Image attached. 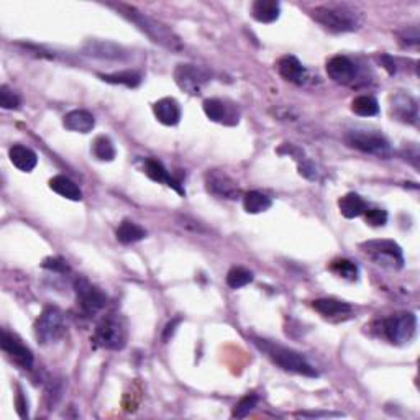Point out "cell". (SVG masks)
I'll list each match as a JSON object with an SVG mask.
<instances>
[{
	"label": "cell",
	"instance_id": "4fadbf2b",
	"mask_svg": "<svg viewBox=\"0 0 420 420\" xmlns=\"http://www.w3.org/2000/svg\"><path fill=\"white\" fill-rule=\"evenodd\" d=\"M327 74H329V77L332 79L333 82L350 84L357 77L358 68L347 56L338 54L333 56L332 59H329V63H327Z\"/></svg>",
	"mask_w": 420,
	"mask_h": 420
},
{
	"label": "cell",
	"instance_id": "ffe728a7",
	"mask_svg": "<svg viewBox=\"0 0 420 420\" xmlns=\"http://www.w3.org/2000/svg\"><path fill=\"white\" fill-rule=\"evenodd\" d=\"M63 125L64 128L69 130V132L89 133L96 127V119L94 115L87 110H73L64 115Z\"/></svg>",
	"mask_w": 420,
	"mask_h": 420
},
{
	"label": "cell",
	"instance_id": "9c48e42d",
	"mask_svg": "<svg viewBox=\"0 0 420 420\" xmlns=\"http://www.w3.org/2000/svg\"><path fill=\"white\" fill-rule=\"evenodd\" d=\"M345 140H347L350 147L354 149H359V151L363 153H368V155H375V156L391 155L389 142H387V140L380 133L361 132V130H357V132H350Z\"/></svg>",
	"mask_w": 420,
	"mask_h": 420
},
{
	"label": "cell",
	"instance_id": "9a60e30c",
	"mask_svg": "<svg viewBox=\"0 0 420 420\" xmlns=\"http://www.w3.org/2000/svg\"><path fill=\"white\" fill-rule=\"evenodd\" d=\"M153 112H155L158 122L167 125V127H174L181 120V107L172 97H165V99L158 100L153 105Z\"/></svg>",
	"mask_w": 420,
	"mask_h": 420
},
{
	"label": "cell",
	"instance_id": "8d00e7d4",
	"mask_svg": "<svg viewBox=\"0 0 420 420\" xmlns=\"http://www.w3.org/2000/svg\"><path fill=\"white\" fill-rule=\"evenodd\" d=\"M297 161H299V172H301L302 176H306L307 179H317V170L309 160L302 158V160H297Z\"/></svg>",
	"mask_w": 420,
	"mask_h": 420
},
{
	"label": "cell",
	"instance_id": "44dd1931",
	"mask_svg": "<svg viewBox=\"0 0 420 420\" xmlns=\"http://www.w3.org/2000/svg\"><path fill=\"white\" fill-rule=\"evenodd\" d=\"M312 307H314L322 317H325V319H340V317L348 315L350 312H352V306L347 304V302L329 297L317 299Z\"/></svg>",
	"mask_w": 420,
	"mask_h": 420
},
{
	"label": "cell",
	"instance_id": "1f68e13d",
	"mask_svg": "<svg viewBox=\"0 0 420 420\" xmlns=\"http://www.w3.org/2000/svg\"><path fill=\"white\" fill-rule=\"evenodd\" d=\"M330 269L337 274V276L348 279V281H357L358 279V266L350 260H335L332 264H330Z\"/></svg>",
	"mask_w": 420,
	"mask_h": 420
},
{
	"label": "cell",
	"instance_id": "52a82bcc",
	"mask_svg": "<svg viewBox=\"0 0 420 420\" xmlns=\"http://www.w3.org/2000/svg\"><path fill=\"white\" fill-rule=\"evenodd\" d=\"M361 250L376 264L391 269H400L404 266L403 250L393 240H371L361 245Z\"/></svg>",
	"mask_w": 420,
	"mask_h": 420
},
{
	"label": "cell",
	"instance_id": "e0dca14e",
	"mask_svg": "<svg viewBox=\"0 0 420 420\" xmlns=\"http://www.w3.org/2000/svg\"><path fill=\"white\" fill-rule=\"evenodd\" d=\"M391 112H393V115H396L399 120H403L405 123H417L419 120L417 102H415L410 96H405V94L396 96L393 99V105H391Z\"/></svg>",
	"mask_w": 420,
	"mask_h": 420
},
{
	"label": "cell",
	"instance_id": "d6986e66",
	"mask_svg": "<svg viewBox=\"0 0 420 420\" xmlns=\"http://www.w3.org/2000/svg\"><path fill=\"white\" fill-rule=\"evenodd\" d=\"M8 158H10L12 165L23 172L33 171L38 165V156L31 148L23 147V144H13L8 149Z\"/></svg>",
	"mask_w": 420,
	"mask_h": 420
},
{
	"label": "cell",
	"instance_id": "3957f363",
	"mask_svg": "<svg viewBox=\"0 0 420 420\" xmlns=\"http://www.w3.org/2000/svg\"><path fill=\"white\" fill-rule=\"evenodd\" d=\"M312 17L319 25L332 31V33L354 31L358 30L359 23H361L359 13L348 6H320L312 10Z\"/></svg>",
	"mask_w": 420,
	"mask_h": 420
},
{
	"label": "cell",
	"instance_id": "83f0119b",
	"mask_svg": "<svg viewBox=\"0 0 420 420\" xmlns=\"http://www.w3.org/2000/svg\"><path fill=\"white\" fill-rule=\"evenodd\" d=\"M352 110L359 117H375L380 114V104L375 97L359 96L352 102Z\"/></svg>",
	"mask_w": 420,
	"mask_h": 420
},
{
	"label": "cell",
	"instance_id": "5b68a950",
	"mask_svg": "<svg viewBox=\"0 0 420 420\" xmlns=\"http://www.w3.org/2000/svg\"><path fill=\"white\" fill-rule=\"evenodd\" d=\"M66 332L63 312L58 307H46L35 324V337L40 343L53 345Z\"/></svg>",
	"mask_w": 420,
	"mask_h": 420
},
{
	"label": "cell",
	"instance_id": "6da1fadb",
	"mask_svg": "<svg viewBox=\"0 0 420 420\" xmlns=\"http://www.w3.org/2000/svg\"><path fill=\"white\" fill-rule=\"evenodd\" d=\"M115 7L117 10L122 13L123 17H127L130 22L135 23V25H137L144 35H148L149 38L155 41V43L165 46V48L171 51L183 50V43H181L179 36H177L172 30H170L166 25H163L161 22L144 15V13L137 10L135 7L123 6V3H119V6Z\"/></svg>",
	"mask_w": 420,
	"mask_h": 420
},
{
	"label": "cell",
	"instance_id": "4dcf8cb0",
	"mask_svg": "<svg viewBox=\"0 0 420 420\" xmlns=\"http://www.w3.org/2000/svg\"><path fill=\"white\" fill-rule=\"evenodd\" d=\"M253 281V273L248 271V269L241 268V266H235L232 268L227 274V284L232 289H240L248 286V284Z\"/></svg>",
	"mask_w": 420,
	"mask_h": 420
},
{
	"label": "cell",
	"instance_id": "277c9868",
	"mask_svg": "<svg viewBox=\"0 0 420 420\" xmlns=\"http://www.w3.org/2000/svg\"><path fill=\"white\" fill-rule=\"evenodd\" d=\"M94 342L105 350H122L127 345V327L117 315H107L96 327Z\"/></svg>",
	"mask_w": 420,
	"mask_h": 420
},
{
	"label": "cell",
	"instance_id": "f546056e",
	"mask_svg": "<svg viewBox=\"0 0 420 420\" xmlns=\"http://www.w3.org/2000/svg\"><path fill=\"white\" fill-rule=\"evenodd\" d=\"M100 79L110 84H123L127 87H137L142 82V76L135 71H122L114 74H100Z\"/></svg>",
	"mask_w": 420,
	"mask_h": 420
},
{
	"label": "cell",
	"instance_id": "f35d334b",
	"mask_svg": "<svg viewBox=\"0 0 420 420\" xmlns=\"http://www.w3.org/2000/svg\"><path fill=\"white\" fill-rule=\"evenodd\" d=\"M177 324H179V320H174V322H171V324H167L166 330H165V340H167L170 338V335H172V332H174V327Z\"/></svg>",
	"mask_w": 420,
	"mask_h": 420
},
{
	"label": "cell",
	"instance_id": "5bb4252c",
	"mask_svg": "<svg viewBox=\"0 0 420 420\" xmlns=\"http://www.w3.org/2000/svg\"><path fill=\"white\" fill-rule=\"evenodd\" d=\"M204 112L212 122L225 123V125H237L238 114L232 105H227L220 99H207L204 102Z\"/></svg>",
	"mask_w": 420,
	"mask_h": 420
},
{
	"label": "cell",
	"instance_id": "ba28073f",
	"mask_svg": "<svg viewBox=\"0 0 420 420\" xmlns=\"http://www.w3.org/2000/svg\"><path fill=\"white\" fill-rule=\"evenodd\" d=\"M74 291H76L77 306L81 307V310L87 317L96 315L97 312H100L107 306V296L100 291L99 287H96L94 284H91L86 278H77L74 283Z\"/></svg>",
	"mask_w": 420,
	"mask_h": 420
},
{
	"label": "cell",
	"instance_id": "7a4b0ae2",
	"mask_svg": "<svg viewBox=\"0 0 420 420\" xmlns=\"http://www.w3.org/2000/svg\"><path fill=\"white\" fill-rule=\"evenodd\" d=\"M255 343L261 352L268 354V357L271 358V361L276 363V365L279 368H283L284 371L296 373V375L309 376V377L319 376V373H317L315 368L312 366L301 353L294 352V350L287 347H283V345L269 342V340L256 338Z\"/></svg>",
	"mask_w": 420,
	"mask_h": 420
},
{
	"label": "cell",
	"instance_id": "d4e9b609",
	"mask_svg": "<svg viewBox=\"0 0 420 420\" xmlns=\"http://www.w3.org/2000/svg\"><path fill=\"white\" fill-rule=\"evenodd\" d=\"M338 207H340V212H342L343 217L354 218V217L363 216V213L366 212L368 205L365 200L359 197L358 194L348 193L338 200Z\"/></svg>",
	"mask_w": 420,
	"mask_h": 420
},
{
	"label": "cell",
	"instance_id": "f1b7e54d",
	"mask_svg": "<svg viewBox=\"0 0 420 420\" xmlns=\"http://www.w3.org/2000/svg\"><path fill=\"white\" fill-rule=\"evenodd\" d=\"M92 153L99 161H114L117 155L114 143L109 137H97L92 144Z\"/></svg>",
	"mask_w": 420,
	"mask_h": 420
},
{
	"label": "cell",
	"instance_id": "8fae6325",
	"mask_svg": "<svg viewBox=\"0 0 420 420\" xmlns=\"http://www.w3.org/2000/svg\"><path fill=\"white\" fill-rule=\"evenodd\" d=\"M2 352L12 359L15 365H18L23 370H30L33 366V353L31 350L22 342L17 335L8 332V330H2V342H0Z\"/></svg>",
	"mask_w": 420,
	"mask_h": 420
},
{
	"label": "cell",
	"instance_id": "4316f807",
	"mask_svg": "<svg viewBox=\"0 0 420 420\" xmlns=\"http://www.w3.org/2000/svg\"><path fill=\"white\" fill-rule=\"evenodd\" d=\"M273 200L268 197V195L256 193V190H251V193H246L243 197V207L248 213H261L266 212L268 209H271Z\"/></svg>",
	"mask_w": 420,
	"mask_h": 420
},
{
	"label": "cell",
	"instance_id": "e575fe53",
	"mask_svg": "<svg viewBox=\"0 0 420 420\" xmlns=\"http://www.w3.org/2000/svg\"><path fill=\"white\" fill-rule=\"evenodd\" d=\"M365 220L371 227H382L387 222V212L382 209H366Z\"/></svg>",
	"mask_w": 420,
	"mask_h": 420
},
{
	"label": "cell",
	"instance_id": "7402d4cb",
	"mask_svg": "<svg viewBox=\"0 0 420 420\" xmlns=\"http://www.w3.org/2000/svg\"><path fill=\"white\" fill-rule=\"evenodd\" d=\"M281 6L276 0H256L251 6V17L260 23H273L279 18Z\"/></svg>",
	"mask_w": 420,
	"mask_h": 420
},
{
	"label": "cell",
	"instance_id": "d590c367",
	"mask_svg": "<svg viewBox=\"0 0 420 420\" xmlns=\"http://www.w3.org/2000/svg\"><path fill=\"white\" fill-rule=\"evenodd\" d=\"M43 268L51 269V271H56V273L68 271V264L63 258H46L43 261Z\"/></svg>",
	"mask_w": 420,
	"mask_h": 420
},
{
	"label": "cell",
	"instance_id": "7c38bea8",
	"mask_svg": "<svg viewBox=\"0 0 420 420\" xmlns=\"http://www.w3.org/2000/svg\"><path fill=\"white\" fill-rule=\"evenodd\" d=\"M205 188L210 194L220 199H237L240 195V188L230 176L223 171H209L205 174Z\"/></svg>",
	"mask_w": 420,
	"mask_h": 420
},
{
	"label": "cell",
	"instance_id": "8992f818",
	"mask_svg": "<svg viewBox=\"0 0 420 420\" xmlns=\"http://www.w3.org/2000/svg\"><path fill=\"white\" fill-rule=\"evenodd\" d=\"M381 329L391 343L405 345L414 338L417 330V317L412 312H400L382 320Z\"/></svg>",
	"mask_w": 420,
	"mask_h": 420
},
{
	"label": "cell",
	"instance_id": "74e56055",
	"mask_svg": "<svg viewBox=\"0 0 420 420\" xmlns=\"http://www.w3.org/2000/svg\"><path fill=\"white\" fill-rule=\"evenodd\" d=\"M15 405H17L18 415H20L22 419H27L28 417V403H27V399L23 398L22 391H18L17 399H15Z\"/></svg>",
	"mask_w": 420,
	"mask_h": 420
},
{
	"label": "cell",
	"instance_id": "2e32d148",
	"mask_svg": "<svg viewBox=\"0 0 420 420\" xmlns=\"http://www.w3.org/2000/svg\"><path fill=\"white\" fill-rule=\"evenodd\" d=\"M278 73L283 79L294 84H304L307 81V69L302 66L296 56H284L278 61Z\"/></svg>",
	"mask_w": 420,
	"mask_h": 420
},
{
	"label": "cell",
	"instance_id": "603a6c76",
	"mask_svg": "<svg viewBox=\"0 0 420 420\" xmlns=\"http://www.w3.org/2000/svg\"><path fill=\"white\" fill-rule=\"evenodd\" d=\"M50 188H51V190H54L56 194H59L64 199L74 200V202L82 200V190L79 189V186L74 183L73 179H69V177L63 176V174L51 177Z\"/></svg>",
	"mask_w": 420,
	"mask_h": 420
},
{
	"label": "cell",
	"instance_id": "ac0fdd59",
	"mask_svg": "<svg viewBox=\"0 0 420 420\" xmlns=\"http://www.w3.org/2000/svg\"><path fill=\"white\" fill-rule=\"evenodd\" d=\"M144 172L151 177L153 181H156V183H161V184H166L170 186V188H172L174 190H177L181 195H184V189L183 186H181L179 181H176L174 177H172L170 174V171L166 170L165 166H163L161 161L158 160H153V158H149V160L144 161Z\"/></svg>",
	"mask_w": 420,
	"mask_h": 420
},
{
	"label": "cell",
	"instance_id": "484cf974",
	"mask_svg": "<svg viewBox=\"0 0 420 420\" xmlns=\"http://www.w3.org/2000/svg\"><path fill=\"white\" fill-rule=\"evenodd\" d=\"M144 237H147L144 228L140 227L138 223H135V222L123 220L119 225V228H117V240L123 245L137 243V241L143 240Z\"/></svg>",
	"mask_w": 420,
	"mask_h": 420
},
{
	"label": "cell",
	"instance_id": "30bf717a",
	"mask_svg": "<svg viewBox=\"0 0 420 420\" xmlns=\"http://www.w3.org/2000/svg\"><path fill=\"white\" fill-rule=\"evenodd\" d=\"M210 79V73L202 66L195 64H179L174 71V81L177 86L190 96H197L202 91L204 84Z\"/></svg>",
	"mask_w": 420,
	"mask_h": 420
},
{
	"label": "cell",
	"instance_id": "cb8c5ba5",
	"mask_svg": "<svg viewBox=\"0 0 420 420\" xmlns=\"http://www.w3.org/2000/svg\"><path fill=\"white\" fill-rule=\"evenodd\" d=\"M86 53L100 59H123L125 53L120 46L107 41H89L86 45Z\"/></svg>",
	"mask_w": 420,
	"mask_h": 420
},
{
	"label": "cell",
	"instance_id": "836d02e7",
	"mask_svg": "<svg viewBox=\"0 0 420 420\" xmlns=\"http://www.w3.org/2000/svg\"><path fill=\"white\" fill-rule=\"evenodd\" d=\"M0 105L6 110H15L20 107V97L8 86L0 87Z\"/></svg>",
	"mask_w": 420,
	"mask_h": 420
},
{
	"label": "cell",
	"instance_id": "d6a6232c",
	"mask_svg": "<svg viewBox=\"0 0 420 420\" xmlns=\"http://www.w3.org/2000/svg\"><path fill=\"white\" fill-rule=\"evenodd\" d=\"M258 396L256 394H248L245 396V398H241L240 400H238L235 407H233V417L237 419H243L248 415L251 410H253L256 405H258Z\"/></svg>",
	"mask_w": 420,
	"mask_h": 420
}]
</instances>
